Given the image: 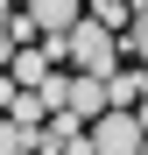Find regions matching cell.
Wrapping results in <instances>:
<instances>
[{
    "label": "cell",
    "mask_w": 148,
    "mask_h": 155,
    "mask_svg": "<svg viewBox=\"0 0 148 155\" xmlns=\"http://www.w3.org/2000/svg\"><path fill=\"white\" fill-rule=\"evenodd\" d=\"M64 57L78 64V71H92V78H113L120 71V42H113V28H99L92 14H78L64 28Z\"/></svg>",
    "instance_id": "6da1fadb"
},
{
    "label": "cell",
    "mask_w": 148,
    "mask_h": 155,
    "mask_svg": "<svg viewBox=\"0 0 148 155\" xmlns=\"http://www.w3.org/2000/svg\"><path fill=\"white\" fill-rule=\"evenodd\" d=\"M85 127H92V134H85L92 155H134V148H141V120H134L127 106H106V113L85 120Z\"/></svg>",
    "instance_id": "7a4b0ae2"
},
{
    "label": "cell",
    "mask_w": 148,
    "mask_h": 155,
    "mask_svg": "<svg viewBox=\"0 0 148 155\" xmlns=\"http://www.w3.org/2000/svg\"><path fill=\"white\" fill-rule=\"evenodd\" d=\"M64 113H78V120H99V113H106V78L78 71V78L64 85Z\"/></svg>",
    "instance_id": "3957f363"
},
{
    "label": "cell",
    "mask_w": 148,
    "mask_h": 155,
    "mask_svg": "<svg viewBox=\"0 0 148 155\" xmlns=\"http://www.w3.org/2000/svg\"><path fill=\"white\" fill-rule=\"evenodd\" d=\"M78 14H85V0H28V21H35V35H64Z\"/></svg>",
    "instance_id": "277c9868"
},
{
    "label": "cell",
    "mask_w": 148,
    "mask_h": 155,
    "mask_svg": "<svg viewBox=\"0 0 148 155\" xmlns=\"http://www.w3.org/2000/svg\"><path fill=\"white\" fill-rule=\"evenodd\" d=\"M141 92H148V71H134V78H127V71H113V78H106V106H134Z\"/></svg>",
    "instance_id": "5b68a950"
},
{
    "label": "cell",
    "mask_w": 148,
    "mask_h": 155,
    "mask_svg": "<svg viewBox=\"0 0 148 155\" xmlns=\"http://www.w3.org/2000/svg\"><path fill=\"white\" fill-rule=\"evenodd\" d=\"M120 49H134V57H141V71H148V0L127 14V28H120Z\"/></svg>",
    "instance_id": "8992f818"
},
{
    "label": "cell",
    "mask_w": 148,
    "mask_h": 155,
    "mask_svg": "<svg viewBox=\"0 0 148 155\" xmlns=\"http://www.w3.org/2000/svg\"><path fill=\"white\" fill-rule=\"evenodd\" d=\"M21 148H28V127H14L7 113H0V155H21Z\"/></svg>",
    "instance_id": "52a82bcc"
},
{
    "label": "cell",
    "mask_w": 148,
    "mask_h": 155,
    "mask_svg": "<svg viewBox=\"0 0 148 155\" xmlns=\"http://www.w3.org/2000/svg\"><path fill=\"white\" fill-rule=\"evenodd\" d=\"M7 99H14V78H7V71H0V113H7Z\"/></svg>",
    "instance_id": "ba28073f"
},
{
    "label": "cell",
    "mask_w": 148,
    "mask_h": 155,
    "mask_svg": "<svg viewBox=\"0 0 148 155\" xmlns=\"http://www.w3.org/2000/svg\"><path fill=\"white\" fill-rule=\"evenodd\" d=\"M134 155H148V134H141V148H134Z\"/></svg>",
    "instance_id": "9c48e42d"
},
{
    "label": "cell",
    "mask_w": 148,
    "mask_h": 155,
    "mask_svg": "<svg viewBox=\"0 0 148 155\" xmlns=\"http://www.w3.org/2000/svg\"><path fill=\"white\" fill-rule=\"evenodd\" d=\"M134 7H141V0H134Z\"/></svg>",
    "instance_id": "30bf717a"
}]
</instances>
